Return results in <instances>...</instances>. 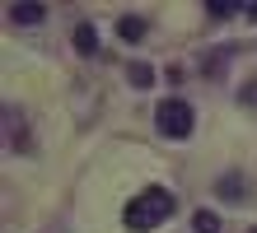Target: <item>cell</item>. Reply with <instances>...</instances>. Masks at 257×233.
Wrapping results in <instances>:
<instances>
[{
	"instance_id": "8",
	"label": "cell",
	"mask_w": 257,
	"mask_h": 233,
	"mask_svg": "<svg viewBox=\"0 0 257 233\" xmlns=\"http://www.w3.org/2000/svg\"><path fill=\"white\" fill-rule=\"evenodd\" d=\"M126 80H131L136 89H150V84H155V66H145V61H136V66L126 70Z\"/></svg>"
},
{
	"instance_id": "4",
	"label": "cell",
	"mask_w": 257,
	"mask_h": 233,
	"mask_svg": "<svg viewBox=\"0 0 257 233\" xmlns=\"http://www.w3.org/2000/svg\"><path fill=\"white\" fill-rule=\"evenodd\" d=\"M5 126H10V149L24 154L28 149V131L19 126V107H5Z\"/></svg>"
},
{
	"instance_id": "9",
	"label": "cell",
	"mask_w": 257,
	"mask_h": 233,
	"mask_svg": "<svg viewBox=\"0 0 257 233\" xmlns=\"http://www.w3.org/2000/svg\"><path fill=\"white\" fill-rule=\"evenodd\" d=\"M192 228H196V233H220V219H215L210 210H196V214H192Z\"/></svg>"
},
{
	"instance_id": "1",
	"label": "cell",
	"mask_w": 257,
	"mask_h": 233,
	"mask_svg": "<svg viewBox=\"0 0 257 233\" xmlns=\"http://www.w3.org/2000/svg\"><path fill=\"white\" fill-rule=\"evenodd\" d=\"M173 210H178V200H173L169 186H145V191L126 205V228L131 233H150V228H159L164 219H169Z\"/></svg>"
},
{
	"instance_id": "3",
	"label": "cell",
	"mask_w": 257,
	"mask_h": 233,
	"mask_svg": "<svg viewBox=\"0 0 257 233\" xmlns=\"http://www.w3.org/2000/svg\"><path fill=\"white\" fill-rule=\"evenodd\" d=\"M10 19H14V24H28V28H33V24H42V19H47V10H42L38 0H19V5H10Z\"/></svg>"
},
{
	"instance_id": "5",
	"label": "cell",
	"mask_w": 257,
	"mask_h": 233,
	"mask_svg": "<svg viewBox=\"0 0 257 233\" xmlns=\"http://www.w3.org/2000/svg\"><path fill=\"white\" fill-rule=\"evenodd\" d=\"M145 19H141V14H122V19H117V33H122V42H141L145 38Z\"/></svg>"
},
{
	"instance_id": "2",
	"label": "cell",
	"mask_w": 257,
	"mask_h": 233,
	"mask_svg": "<svg viewBox=\"0 0 257 233\" xmlns=\"http://www.w3.org/2000/svg\"><path fill=\"white\" fill-rule=\"evenodd\" d=\"M155 126H159V135H169V140H187L192 126H196L192 103H183V98H164V103L155 107Z\"/></svg>"
},
{
	"instance_id": "7",
	"label": "cell",
	"mask_w": 257,
	"mask_h": 233,
	"mask_svg": "<svg viewBox=\"0 0 257 233\" xmlns=\"http://www.w3.org/2000/svg\"><path fill=\"white\" fill-rule=\"evenodd\" d=\"M215 191H220V200H243V177H238V173H224Z\"/></svg>"
},
{
	"instance_id": "6",
	"label": "cell",
	"mask_w": 257,
	"mask_h": 233,
	"mask_svg": "<svg viewBox=\"0 0 257 233\" xmlns=\"http://www.w3.org/2000/svg\"><path fill=\"white\" fill-rule=\"evenodd\" d=\"M75 52H80V56H94V52H98V33H94V24H75Z\"/></svg>"
}]
</instances>
